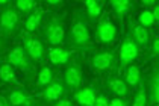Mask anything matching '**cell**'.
<instances>
[{
	"label": "cell",
	"instance_id": "cell-6",
	"mask_svg": "<svg viewBox=\"0 0 159 106\" xmlns=\"http://www.w3.org/2000/svg\"><path fill=\"white\" fill-rule=\"evenodd\" d=\"M26 46H27V50H29V53L34 56V58H41V53H43V47H41V44L35 41V39H29L27 43H26Z\"/></svg>",
	"mask_w": 159,
	"mask_h": 106
},
{
	"label": "cell",
	"instance_id": "cell-17",
	"mask_svg": "<svg viewBox=\"0 0 159 106\" xmlns=\"http://www.w3.org/2000/svg\"><path fill=\"white\" fill-rule=\"evenodd\" d=\"M9 99H11V103H12V105H21L26 100L25 94H21V93H12Z\"/></svg>",
	"mask_w": 159,
	"mask_h": 106
},
{
	"label": "cell",
	"instance_id": "cell-14",
	"mask_svg": "<svg viewBox=\"0 0 159 106\" xmlns=\"http://www.w3.org/2000/svg\"><path fill=\"white\" fill-rule=\"evenodd\" d=\"M138 77H139V71H138V68H136V67L129 68V71H127V82L135 83L138 81Z\"/></svg>",
	"mask_w": 159,
	"mask_h": 106
},
{
	"label": "cell",
	"instance_id": "cell-27",
	"mask_svg": "<svg viewBox=\"0 0 159 106\" xmlns=\"http://www.w3.org/2000/svg\"><path fill=\"white\" fill-rule=\"evenodd\" d=\"M56 106H70V102H68V100H61Z\"/></svg>",
	"mask_w": 159,
	"mask_h": 106
},
{
	"label": "cell",
	"instance_id": "cell-7",
	"mask_svg": "<svg viewBox=\"0 0 159 106\" xmlns=\"http://www.w3.org/2000/svg\"><path fill=\"white\" fill-rule=\"evenodd\" d=\"M73 35L76 36V39L79 41V43H84L88 39V30L85 29V26L84 24H76L73 27Z\"/></svg>",
	"mask_w": 159,
	"mask_h": 106
},
{
	"label": "cell",
	"instance_id": "cell-5",
	"mask_svg": "<svg viewBox=\"0 0 159 106\" xmlns=\"http://www.w3.org/2000/svg\"><path fill=\"white\" fill-rule=\"evenodd\" d=\"M49 41L52 44H58V43H61L62 36H64V30H62L59 26H53V27H50L49 29Z\"/></svg>",
	"mask_w": 159,
	"mask_h": 106
},
{
	"label": "cell",
	"instance_id": "cell-19",
	"mask_svg": "<svg viewBox=\"0 0 159 106\" xmlns=\"http://www.w3.org/2000/svg\"><path fill=\"white\" fill-rule=\"evenodd\" d=\"M153 20H155V18H153V15H152V14H150L148 11L143 12V14H141V17H139V21L144 24V26H148V24H152V23H153Z\"/></svg>",
	"mask_w": 159,
	"mask_h": 106
},
{
	"label": "cell",
	"instance_id": "cell-1",
	"mask_svg": "<svg viewBox=\"0 0 159 106\" xmlns=\"http://www.w3.org/2000/svg\"><path fill=\"white\" fill-rule=\"evenodd\" d=\"M76 100H77L79 103H82V105L93 106L94 105V95H93V91L88 90V88L79 91V93L76 94Z\"/></svg>",
	"mask_w": 159,
	"mask_h": 106
},
{
	"label": "cell",
	"instance_id": "cell-21",
	"mask_svg": "<svg viewBox=\"0 0 159 106\" xmlns=\"http://www.w3.org/2000/svg\"><path fill=\"white\" fill-rule=\"evenodd\" d=\"M38 21H39V17L38 15H32L29 20H27V24H26V27L29 29V30H34L35 27H37Z\"/></svg>",
	"mask_w": 159,
	"mask_h": 106
},
{
	"label": "cell",
	"instance_id": "cell-18",
	"mask_svg": "<svg viewBox=\"0 0 159 106\" xmlns=\"http://www.w3.org/2000/svg\"><path fill=\"white\" fill-rule=\"evenodd\" d=\"M52 79V70L50 68H44L39 74V83H49Z\"/></svg>",
	"mask_w": 159,
	"mask_h": 106
},
{
	"label": "cell",
	"instance_id": "cell-16",
	"mask_svg": "<svg viewBox=\"0 0 159 106\" xmlns=\"http://www.w3.org/2000/svg\"><path fill=\"white\" fill-rule=\"evenodd\" d=\"M112 90H114L117 94L123 95L126 93V83L121 82V81H115V82H112Z\"/></svg>",
	"mask_w": 159,
	"mask_h": 106
},
{
	"label": "cell",
	"instance_id": "cell-8",
	"mask_svg": "<svg viewBox=\"0 0 159 106\" xmlns=\"http://www.w3.org/2000/svg\"><path fill=\"white\" fill-rule=\"evenodd\" d=\"M17 23V14H14V12H5L3 15H2V24L5 26V27H14Z\"/></svg>",
	"mask_w": 159,
	"mask_h": 106
},
{
	"label": "cell",
	"instance_id": "cell-4",
	"mask_svg": "<svg viewBox=\"0 0 159 106\" xmlns=\"http://www.w3.org/2000/svg\"><path fill=\"white\" fill-rule=\"evenodd\" d=\"M67 58H68V53L65 50L53 48L50 52V59H52L53 64H64V62H67Z\"/></svg>",
	"mask_w": 159,
	"mask_h": 106
},
{
	"label": "cell",
	"instance_id": "cell-28",
	"mask_svg": "<svg viewBox=\"0 0 159 106\" xmlns=\"http://www.w3.org/2000/svg\"><path fill=\"white\" fill-rule=\"evenodd\" d=\"M158 50H159V41L156 39V41H155V52H158Z\"/></svg>",
	"mask_w": 159,
	"mask_h": 106
},
{
	"label": "cell",
	"instance_id": "cell-10",
	"mask_svg": "<svg viewBox=\"0 0 159 106\" xmlns=\"http://www.w3.org/2000/svg\"><path fill=\"white\" fill-rule=\"evenodd\" d=\"M111 59H112V56H111V55H108V53H103V55H98V56H96L94 64H96V67H97V68H106V67L111 64Z\"/></svg>",
	"mask_w": 159,
	"mask_h": 106
},
{
	"label": "cell",
	"instance_id": "cell-9",
	"mask_svg": "<svg viewBox=\"0 0 159 106\" xmlns=\"http://www.w3.org/2000/svg\"><path fill=\"white\" fill-rule=\"evenodd\" d=\"M9 61L12 62L14 65H21L25 62V53H23V50L21 48H15L14 52H11Z\"/></svg>",
	"mask_w": 159,
	"mask_h": 106
},
{
	"label": "cell",
	"instance_id": "cell-13",
	"mask_svg": "<svg viewBox=\"0 0 159 106\" xmlns=\"http://www.w3.org/2000/svg\"><path fill=\"white\" fill-rule=\"evenodd\" d=\"M0 76H2V79H5V81H12L14 79L12 68H11L9 65H3L2 70H0Z\"/></svg>",
	"mask_w": 159,
	"mask_h": 106
},
{
	"label": "cell",
	"instance_id": "cell-23",
	"mask_svg": "<svg viewBox=\"0 0 159 106\" xmlns=\"http://www.w3.org/2000/svg\"><path fill=\"white\" fill-rule=\"evenodd\" d=\"M17 5H18V8H20V9H23V11H27V9H30V8H32L34 2H30V0H26V2H23V0H21V2H18Z\"/></svg>",
	"mask_w": 159,
	"mask_h": 106
},
{
	"label": "cell",
	"instance_id": "cell-22",
	"mask_svg": "<svg viewBox=\"0 0 159 106\" xmlns=\"http://www.w3.org/2000/svg\"><path fill=\"white\" fill-rule=\"evenodd\" d=\"M112 5H114V8L118 12H124L126 8H127V2H124V0H123V2H114Z\"/></svg>",
	"mask_w": 159,
	"mask_h": 106
},
{
	"label": "cell",
	"instance_id": "cell-20",
	"mask_svg": "<svg viewBox=\"0 0 159 106\" xmlns=\"http://www.w3.org/2000/svg\"><path fill=\"white\" fill-rule=\"evenodd\" d=\"M86 6H88V9H89V14H91V15H98L100 6L97 5V2H86Z\"/></svg>",
	"mask_w": 159,
	"mask_h": 106
},
{
	"label": "cell",
	"instance_id": "cell-2",
	"mask_svg": "<svg viewBox=\"0 0 159 106\" xmlns=\"http://www.w3.org/2000/svg\"><path fill=\"white\" fill-rule=\"evenodd\" d=\"M98 35H100V38L103 41H111L114 38V35H115V27L109 23L102 24L100 29H98Z\"/></svg>",
	"mask_w": 159,
	"mask_h": 106
},
{
	"label": "cell",
	"instance_id": "cell-24",
	"mask_svg": "<svg viewBox=\"0 0 159 106\" xmlns=\"http://www.w3.org/2000/svg\"><path fill=\"white\" fill-rule=\"evenodd\" d=\"M134 106H146V97H144V94H143V93H141V94H139V97L135 100Z\"/></svg>",
	"mask_w": 159,
	"mask_h": 106
},
{
	"label": "cell",
	"instance_id": "cell-3",
	"mask_svg": "<svg viewBox=\"0 0 159 106\" xmlns=\"http://www.w3.org/2000/svg\"><path fill=\"white\" fill-rule=\"evenodd\" d=\"M120 55H121V58L124 62H129V61L135 59V56H136V47H135L134 44H130V43H126L121 47Z\"/></svg>",
	"mask_w": 159,
	"mask_h": 106
},
{
	"label": "cell",
	"instance_id": "cell-11",
	"mask_svg": "<svg viewBox=\"0 0 159 106\" xmlns=\"http://www.w3.org/2000/svg\"><path fill=\"white\" fill-rule=\"evenodd\" d=\"M67 82L70 85H77L80 82V71L77 68H70L67 71Z\"/></svg>",
	"mask_w": 159,
	"mask_h": 106
},
{
	"label": "cell",
	"instance_id": "cell-15",
	"mask_svg": "<svg viewBox=\"0 0 159 106\" xmlns=\"http://www.w3.org/2000/svg\"><path fill=\"white\" fill-rule=\"evenodd\" d=\"M135 34H136V39H138L141 44L147 43V39H148V34H147L146 29H143V27H138V29L135 30Z\"/></svg>",
	"mask_w": 159,
	"mask_h": 106
},
{
	"label": "cell",
	"instance_id": "cell-12",
	"mask_svg": "<svg viewBox=\"0 0 159 106\" xmlns=\"http://www.w3.org/2000/svg\"><path fill=\"white\" fill-rule=\"evenodd\" d=\"M61 85H52L49 90L46 91V97L49 99V100H53V99H58V95H61Z\"/></svg>",
	"mask_w": 159,
	"mask_h": 106
},
{
	"label": "cell",
	"instance_id": "cell-26",
	"mask_svg": "<svg viewBox=\"0 0 159 106\" xmlns=\"http://www.w3.org/2000/svg\"><path fill=\"white\" fill-rule=\"evenodd\" d=\"M109 106H123V102L120 100V99H114V100L111 102Z\"/></svg>",
	"mask_w": 159,
	"mask_h": 106
},
{
	"label": "cell",
	"instance_id": "cell-25",
	"mask_svg": "<svg viewBox=\"0 0 159 106\" xmlns=\"http://www.w3.org/2000/svg\"><path fill=\"white\" fill-rule=\"evenodd\" d=\"M94 106H108V103H106V100H105V99H102V97H100L97 102L94 103Z\"/></svg>",
	"mask_w": 159,
	"mask_h": 106
}]
</instances>
